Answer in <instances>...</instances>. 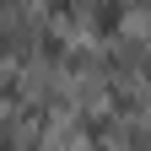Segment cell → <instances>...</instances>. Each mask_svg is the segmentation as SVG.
Instances as JSON below:
<instances>
[{"instance_id":"obj_1","label":"cell","mask_w":151,"mask_h":151,"mask_svg":"<svg viewBox=\"0 0 151 151\" xmlns=\"http://www.w3.org/2000/svg\"><path fill=\"white\" fill-rule=\"evenodd\" d=\"M119 22H124V6H119V0H103V6H97V22H92V27L108 38V32H119Z\"/></svg>"}]
</instances>
